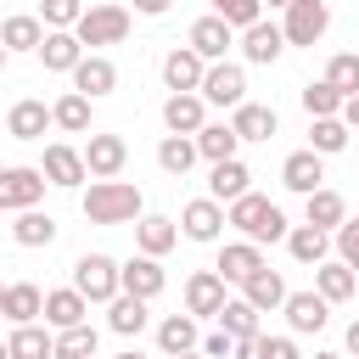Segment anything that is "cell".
<instances>
[{"label": "cell", "instance_id": "cell-42", "mask_svg": "<svg viewBox=\"0 0 359 359\" xmlns=\"http://www.w3.org/2000/svg\"><path fill=\"white\" fill-rule=\"evenodd\" d=\"M95 342H101V331L84 320V325H67V331H56V342H50V359H95Z\"/></svg>", "mask_w": 359, "mask_h": 359}, {"label": "cell", "instance_id": "cell-16", "mask_svg": "<svg viewBox=\"0 0 359 359\" xmlns=\"http://www.w3.org/2000/svg\"><path fill=\"white\" fill-rule=\"evenodd\" d=\"M180 297H185V314H191V320H219V309H224L230 292H224V280H219L213 269H191Z\"/></svg>", "mask_w": 359, "mask_h": 359}, {"label": "cell", "instance_id": "cell-13", "mask_svg": "<svg viewBox=\"0 0 359 359\" xmlns=\"http://www.w3.org/2000/svg\"><path fill=\"white\" fill-rule=\"evenodd\" d=\"M280 314H286V331H292V337H320V331L331 325V303H325L314 286H309V292H286Z\"/></svg>", "mask_w": 359, "mask_h": 359}, {"label": "cell", "instance_id": "cell-21", "mask_svg": "<svg viewBox=\"0 0 359 359\" xmlns=\"http://www.w3.org/2000/svg\"><path fill=\"white\" fill-rule=\"evenodd\" d=\"M202 73H208V62H202L191 45H174V50H163V90H168V95H180V90H196V84H202Z\"/></svg>", "mask_w": 359, "mask_h": 359}, {"label": "cell", "instance_id": "cell-28", "mask_svg": "<svg viewBox=\"0 0 359 359\" xmlns=\"http://www.w3.org/2000/svg\"><path fill=\"white\" fill-rule=\"evenodd\" d=\"M39 39H45V22H39L34 11H11V17L0 22V45H6V56H34Z\"/></svg>", "mask_w": 359, "mask_h": 359}, {"label": "cell", "instance_id": "cell-57", "mask_svg": "<svg viewBox=\"0 0 359 359\" xmlns=\"http://www.w3.org/2000/svg\"><path fill=\"white\" fill-rule=\"evenodd\" d=\"M0 320H6V280H0Z\"/></svg>", "mask_w": 359, "mask_h": 359}, {"label": "cell", "instance_id": "cell-19", "mask_svg": "<svg viewBox=\"0 0 359 359\" xmlns=\"http://www.w3.org/2000/svg\"><path fill=\"white\" fill-rule=\"evenodd\" d=\"M196 342H202V320H191L185 309H180V314H163V320H157V353H163V359L196 353Z\"/></svg>", "mask_w": 359, "mask_h": 359}, {"label": "cell", "instance_id": "cell-27", "mask_svg": "<svg viewBox=\"0 0 359 359\" xmlns=\"http://www.w3.org/2000/svg\"><path fill=\"white\" fill-rule=\"evenodd\" d=\"M39 320H45L50 331H67V325H84V320H90V303H84L73 286H50V292H45Z\"/></svg>", "mask_w": 359, "mask_h": 359}, {"label": "cell", "instance_id": "cell-5", "mask_svg": "<svg viewBox=\"0 0 359 359\" xmlns=\"http://www.w3.org/2000/svg\"><path fill=\"white\" fill-rule=\"evenodd\" d=\"M325 28H331V6L325 0H292L286 11H280V39H286V50L297 45V50H314L320 39H325Z\"/></svg>", "mask_w": 359, "mask_h": 359}, {"label": "cell", "instance_id": "cell-7", "mask_svg": "<svg viewBox=\"0 0 359 359\" xmlns=\"http://www.w3.org/2000/svg\"><path fill=\"white\" fill-rule=\"evenodd\" d=\"M196 95H202L208 107H224V112H236V107L247 101V67H241V62H208V73H202Z\"/></svg>", "mask_w": 359, "mask_h": 359}, {"label": "cell", "instance_id": "cell-33", "mask_svg": "<svg viewBox=\"0 0 359 359\" xmlns=\"http://www.w3.org/2000/svg\"><path fill=\"white\" fill-rule=\"evenodd\" d=\"M6 230H11V241H17V247H50L62 224H56L45 208H22V213H11V224H6Z\"/></svg>", "mask_w": 359, "mask_h": 359}, {"label": "cell", "instance_id": "cell-25", "mask_svg": "<svg viewBox=\"0 0 359 359\" xmlns=\"http://www.w3.org/2000/svg\"><path fill=\"white\" fill-rule=\"evenodd\" d=\"M224 123H230V129H236V140L247 146V140H269V135L280 129V112H275V107H264V101H241Z\"/></svg>", "mask_w": 359, "mask_h": 359}, {"label": "cell", "instance_id": "cell-11", "mask_svg": "<svg viewBox=\"0 0 359 359\" xmlns=\"http://www.w3.org/2000/svg\"><path fill=\"white\" fill-rule=\"evenodd\" d=\"M180 236L185 241H196V247H213V241H224V208L213 202V196H191L185 208H180Z\"/></svg>", "mask_w": 359, "mask_h": 359}, {"label": "cell", "instance_id": "cell-29", "mask_svg": "<svg viewBox=\"0 0 359 359\" xmlns=\"http://www.w3.org/2000/svg\"><path fill=\"white\" fill-rule=\"evenodd\" d=\"M342 219H348V196H342V191L320 185V191H309V196H303V224H314V230H325V236H331Z\"/></svg>", "mask_w": 359, "mask_h": 359}, {"label": "cell", "instance_id": "cell-22", "mask_svg": "<svg viewBox=\"0 0 359 359\" xmlns=\"http://www.w3.org/2000/svg\"><path fill=\"white\" fill-rule=\"evenodd\" d=\"M208 123V101L196 90H180V95H163V129L168 135H196Z\"/></svg>", "mask_w": 359, "mask_h": 359}, {"label": "cell", "instance_id": "cell-26", "mask_svg": "<svg viewBox=\"0 0 359 359\" xmlns=\"http://www.w3.org/2000/svg\"><path fill=\"white\" fill-rule=\"evenodd\" d=\"M280 185H286L292 196H309V191H320V185H325V157H314L309 146H303V151H292V157L280 163Z\"/></svg>", "mask_w": 359, "mask_h": 359}, {"label": "cell", "instance_id": "cell-36", "mask_svg": "<svg viewBox=\"0 0 359 359\" xmlns=\"http://www.w3.org/2000/svg\"><path fill=\"white\" fill-rule=\"evenodd\" d=\"M314 292H320L325 303H348V297L359 292V275H353L348 264L325 258V264H314Z\"/></svg>", "mask_w": 359, "mask_h": 359}, {"label": "cell", "instance_id": "cell-35", "mask_svg": "<svg viewBox=\"0 0 359 359\" xmlns=\"http://www.w3.org/2000/svg\"><path fill=\"white\" fill-rule=\"evenodd\" d=\"M196 163H202V157H196V140H191V135H163V140H157V168H163L168 180H185Z\"/></svg>", "mask_w": 359, "mask_h": 359}, {"label": "cell", "instance_id": "cell-46", "mask_svg": "<svg viewBox=\"0 0 359 359\" xmlns=\"http://www.w3.org/2000/svg\"><path fill=\"white\" fill-rule=\"evenodd\" d=\"M45 28H73L79 17H84V0H39V11H34Z\"/></svg>", "mask_w": 359, "mask_h": 359}, {"label": "cell", "instance_id": "cell-2", "mask_svg": "<svg viewBox=\"0 0 359 359\" xmlns=\"http://www.w3.org/2000/svg\"><path fill=\"white\" fill-rule=\"evenodd\" d=\"M224 224H230V230H236L241 241H252V247L286 241V230H292V219L280 213V202H269V196H258V191L236 196V202L224 208Z\"/></svg>", "mask_w": 359, "mask_h": 359}, {"label": "cell", "instance_id": "cell-55", "mask_svg": "<svg viewBox=\"0 0 359 359\" xmlns=\"http://www.w3.org/2000/svg\"><path fill=\"white\" fill-rule=\"evenodd\" d=\"M264 6H269V11H286V6H292V0H264Z\"/></svg>", "mask_w": 359, "mask_h": 359}, {"label": "cell", "instance_id": "cell-56", "mask_svg": "<svg viewBox=\"0 0 359 359\" xmlns=\"http://www.w3.org/2000/svg\"><path fill=\"white\" fill-rule=\"evenodd\" d=\"M118 359H146V353H140V348H123V353H118Z\"/></svg>", "mask_w": 359, "mask_h": 359}, {"label": "cell", "instance_id": "cell-45", "mask_svg": "<svg viewBox=\"0 0 359 359\" xmlns=\"http://www.w3.org/2000/svg\"><path fill=\"white\" fill-rule=\"evenodd\" d=\"M208 11H213L219 22H230V28L241 34V28H252V22L264 17V0H208Z\"/></svg>", "mask_w": 359, "mask_h": 359}, {"label": "cell", "instance_id": "cell-20", "mask_svg": "<svg viewBox=\"0 0 359 359\" xmlns=\"http://www.w3.org/2000/svg\"><path fill=\"white\" fill-rule=\"evenodd\" d=\"M34 56L45 62V73H73V67L84 62V45H79L73 28H45V39H39Z\"/></svg>", "mask_w": 359, "mask_h": 359}, {"label": "cell", "instance_id": "cell-10", "mask_svg": "<svg viewBox=\"0 0 359 359\" xmlns=\"http://www.w3.org/2000/svg\"><path fill=\"white\" fill-rule=\"evenodd\" d=\"M34 168H39L45 185H56V191H84V180H90V174H84V151L67 146V140H50Z\"/></svg>", "mask_w": 359, "mask_h": 359}, {"label": "cell", "instance_id": "cell-51", "mask_svg": "<svg viewBox=\"0 0 359 359\" xmlns=\"http://www.w3.org/2000/svg\"><path fill=\"white\" fill-rule=\"evenodd\" d=\"M337 118H342V123H348V135H359V95H348V101H342V112H337Z\"/></svg>", "mask_w": 359, "mask_h": 359}, {"label": "cell", "instance_id": "cell-44", "mask_svg": "<svg viewBox=\"0 0 359 359\" xmlns=\"http://www.w3.org/2000/svg\"><path fill=\"white\" fill-rule=\"evenodd\" d=\"M297 101H303L309 118H337V112H342V95H337L325 79H309V84L297 90Z\"/></svg>", "mask_w": 359, "mask_h": 359}, {"label": "cell", "instance_id": "cell-38", "mask_svg": "<svg viewBox=\"0 0 359 359\" xmlns=\"http://www.w3.org/2000/svg\"><path fill=\"white\" fill-rule=\"evenodd\" d=\"M39 309H45V292H39L34 280H11V286H6V320H11V325H34Z\"/></svg>", "mask_w": 359, "mask_h": 359}, {"label": "cell", "instance_id": "cell-37", "mask_svg": "<svg viewBox=\"0 0 359 359\" xmlns=\"http://www.w3.org/2000/svg\"><path fill=\"white\" fill-rule=\"evenodd\" d=\"M50 342H56V331H50L45 320H34V325H11L6 353H11V359H50Z\"/></svg>", "mask_w": 359, "mask_h": 359}, {"label": "cell", "instance_id": "cell-14", "mask_svg": "<svg viewBox=\"0 0 359 359\" xmlns=\"http://www.w3.org/2000/svg\"><path fill=\"white\" fill-rule=\"evenodd\" d=\"M269 258H264V247H252V241H219V258H213V275L224 280V286H241V280H252L258 269H264Z\"/></svg>", "mask_w": 359, "mask_h": 359}, {"label": "cell", "instance_id": "cell-24", "mask_svg": "<svg viewBox=\"0 0 359 359\" xmlns=\"http://www.w3.org/2000/svg\"><path fill=\"white\" fill-rule=\"evenodd\" d=\"M45 129H50V107L39 95L11 101V112H6V135L11 140H45Z\"/></svg>", "mask_w": 359, "mask_h": 359}, {"label": "cell", "instance_id": "cell-41", "mask_svg": "<svg viewBox=\"0 0 359 359\" xmlns=\"http://www.w3.org/2000/svg\"><path fill=\"white\" fill-rule=\"evenodd\" d=\"M348 123L342 118H309V151L314 157H337V151H348Z\"/></svg>", "mask_w": 359, "mask_h": 359}, {"label": "cell", "instance_id": "cell-60", "mask_svg": "<svg viewBox=\"0 0 359 359\" xmlns=\"http://www.w3.org/2000/svg\"><path fill=\"white\" fill-rule=\"evenodd\" d=\"M180 359H202V353H180Z\"/></svg>", "mask_w": 359, "mask_h": 359}, {"label": "cell", "instance_id": "cell-4", "mask_svg": "<svg viewBox=\"0 0 359 359\" xmlns=\"http://www.w3.org/2000/svg\"><path fill=\"white\" fill-rule=\"evenodd\" d=\"M84 303H112L118 297V258L112 252H84V258H73V280H67Z\"/></svg>", "mask_w": 359, "mask_h": 359}, {"label": "cell", "instance_id": "cell-52", "mask_svg": "<svg viewBox=\"0 0 359 359\" xmlns=\"http://www.w3.org/2000/svg\"><path fill=\"white\" fill-rule=\"evenodd\" d=\"M342 353H348V359H359V314H353V320H348V331H342Z\"/></svg>", "mask_w": 359, "mask_h": 359}, {"label": "cell", "instance_id": "cell-43", "mask_svg": "<svg viewBox=\"0 0 359 359\" xmlns=\"http://www.w3.org/2000/svg\"><path fill=\"white\" fill-rule=\"evenodd\" d=\"M325 84L348 101V95H359V50H337L331 62H325Z\"/></svg>", "mask_w": 359, "mask_h": 359}, {"label": "cell", "instance_id": "cell-30", "mask_svg": "<svg viewBox=\"0 0 359 359\" xmlns=\"http://www.w3.org/2000/svg\"><path fill=\"white\" fill-rule=\"evenodd\" d=\"M286 292H292V286H286V275H280V269H269V264H264L252 280H241V297H247L258 314H280Z\"/></svg>", "mask_w": 359, "mask_h": 359}, {"label": "cell", "instance_id": "cell-50", "mask_svg": "<svg viewBox=\"0 0 359 359\" xmlns=\"http://www.w3.org/2000/svg\"><path fill=\"white\" fill-rule=\"evenodd\" d=\"M230 359H264V331H258V337H241Z\"/></svg>", "mask_w": 359, "mask_h": 359}, {"label": "cell", "instance_id": "cell-49", "mask_svg": "<svg viewBox=\"0 0 359 359\" xmlns=\"http://www.w3.org/2000/svg\"><path fill=\"white\" fill-rule=\"evenodd\" d=\"M264 359H309V353L297 348V337H292V331H280V337H269V331H264Z\"/></svg>", "mask_w": 359, "mask_h": 359}, {"label": "cell", "instance_id": "cell-12", "mask_svg": "<svg viewBox=\"0 0 359 359\" xmlns=\"http://www.w3.org/2000/svg\"><path fill=\"white\" fill-rule=\"evenodd\" d=\"M163 286H168V269H163V258H146V252H135V258H123V264H118V292H129V297L151 303V297H163Z\"/></svg>", "mask_w": 359, "mask_h": 359}, {"label": "cell", "instance_id": "cell-9", "mask_svg": "<svg viewBox=\"0 0 359 359\" xmlns=\"http://www.w3.org/2000/svg\"><path fill=\"white\" fill-rule=\"evenodd\" d=\"M79 151H84V174L90 180H118L123 163H129V140L123 135H107V129H90Z\"/></svg>", "mask_w": 359, "mask_h": 359}, {"label": "cell", "instance_id": "cell-6", "mask_svg": "<svg viewBox=\"0 0 359 359\" xmlns=\"http://www.w3.org/2000/svg\"><path fill=\"white\" fill-rule=\"evenodd\" d=\"M45 174L34 163H6L0 168V213H22V208H39L45 202Z\"/></svg>", "mask_w": 359, "mask_h": 359}, {"label": "cell", "instance_id": "cell-17", "mask_svg": "<svg viewBox=\"0 0 359 359\" xmlns=\"http://www.w3.org/2000/svg\"><path fill=\"white\" fill-rule=\"evenodd\" d=\"M185 45H191L202 62H230V50H236V28H230V22H219V17L208 11V17H196V22H191Z\"/></svg>", "mask_w": 359, "mask_h": 359}, {"label": "cell", "instance_id": "cell-3", "mask_svg": "<svg viewBox=\"0 0 359 359\" xmlns=\"http://www.w3.org/2000/svg\"><path fill=\"white\" fill-rule=\"evenodd\" d=\"M129 28H135V11H129V6H118V0H95V6H84V17L73 22V34H79V45H84V50L123 45V39H129Z\"/></svg>", "mask_w": 359, "mask_h": 359}, {"label": "cell", "instance_id": "cell-47", "mask_svg": "<svg viewBox=\"0 0 359 359\" xmlns=\"http://www.w3.org/2000/svg\"><path fill=\"white\" fill-rule=\"evenodd\" d=\"M331 247H337V264H348V269L359 275V219H342V224L331 230Z\"/></svg>", "mask_w": 359, "mask_h": 359}, {"label": "cell", "instance_id": "cell-8", "mask_svg": "<svg viewBox=\"0 0 359 359\" xmlns=\"http://www.w3.org/2000/svg\"><path fill=\"white\" fill-rule=\"evenodd\" d=\"M236 50H241V67H275L286 56V39H280V22L275 17H258L252 28L236 34Z\"/></svg>", "mask_w": 359, "mask_h": 359}, {"label": "cell", "instance_id": "cell-58", "mask_svg": "<svg viewBox=\"0 0 359 359\" xmlns=\"http://www.w3.org/2000/svg\"><path fill=\"white\" fill-rule=\"evenodd\" d=\"M6 62H11V56H6V45H0V73H6Z\"/></svg>", "mask_w": 359, "mask_h": 359}, {"label": "cell", "instance_id": "cell-15", "mask_svg": "<svg viewBox=\"0 0 359 359\" xmlns=\"http://www.w3.org/2000/svg\"><path fill=\"white\" fill-rule=\"evenodd\" d=\"M67 79H73V90H79L84 101H101V95L118 90V62H112L107 50H84V62H79Z\"/></svg>", "mask_w": 359, "mask_h": 359}, {"label": "cell", "instance_id": "cell-53", "mask_svg": "<svg viewBox=\"0 0 359 359\" xmlns=\"http://www.w3.org/2000/svg\"><path fill=\"white\" fill-rule=\"evenodd\" d=\"M168 6H174V0H135V11H140V17H163Z\"/></svg>", "mask_w": 359, "mask_h": 359}, {"label": "cell", "instance_id": "cell-23", "mask_svg": "<svg viewBox=\"0 0 359 359\" xmlns=\"http://www.w3.org/2000/svg\"><path fill=\"white\" fill-rule=\"evenodd\" d=\"M174 247H180V224H174L168 213H140V219H135V252L163 258V252H174Z\"/></svg>", "mask_w": 359, "mask_h": 359}, {"label": "cell", "instance_id": "cell-1", "mask_svg": "<svg viewBox=\"0 0 359 359\" xmlns=\"http://www.w3.org/2000/svg\"><path fill=\"white\" fill-rule=\"evenodd\" d=\"M79 208H84L90 224H135L146 213V196H140L135 180H90L79 191Z\"/></svg>", "mask_w": 359, "mask_h": 359}, {"label": "cell", "instance_id": "cell-34", "mask_svg": "<svg viewBox=\"0 0 359 359\" xmlns=\"http://www.w3.org/2000/svg\"><path fill=\"white\" fill-rule=\"evenodd\" d=\"M286 252H292V264L314 269V264H325V258H331V236H325V230H314V224H292V230H286Z\"/></svg>", "mask_w": 359, "mask_h": 359}, {"label": "cell", "instance_id": "cell-59", "mask_svg": "<svg viewBox=\"0 0 359 359\" xmlns=\"http://www.w3.org/2000/svg\"><path fill=\"white\" fill-rule=\"evenodd\" d=\"M0 359H11V353H6V342H0Z\"/></svg>", "mask_w": 359, "mask_h": 359}, {"label": "cell", "instance_id": "cell-18", "mask_svg": "<svg viewBox=\"0 0 359 359\" xmlns=\"http://www.w3.org/2000/svg\"><path fill=\"white\" fill-rule=\"evenodd\" d=\"M252 191V168L241 163V157H224V163H208V196L219 202V208H230L236 196H247Z\"/></svg>", "mask_w": 359, "mask_h": 359}, {"label": "cell", "instance_id": "cell-48", "mask_svg": "<svg viewBox=\"0 0 359 359\" xmlns=\"http://www.w3.org/2000/svg\"><path fill=\"white\" fill-rule=\"evenodd\" d=\"M196 353H202V359H230V353H236V337L213 325V331H208V337L196 342Z\"/></svg>", "mask_w": 359, "mask_h": 359}, {"label": "cell", "instance_id": "cell-39", "mask_svg": "<svg viewBox=\"0 0 359 359\" xmlns=\"http://www.w3.org/2000/svg\"><path fill=\"white\" fill-rule=\"evenodd\" d=\"M146 303L140 297H129V292H118L112 303H107V331H118V337H140L146 331Z\"/></svg>", "mask_w": 359, "mask_h": 359}, {"label": "cell", "instance_id": "cell-40", "mask_svg": "<svg viewBox=\"0 0 359 359\" xmlns=\"http://www.w3.org/2000/svg\"><path fill=\"white\" fill-rule=\"evenodd\" d=\"M213 325H219V331H230V337L241 342V337H258V331H264V314H258L247 297H224V309H219V320H213Z\"/></svg>", "mask_w": 359, "mask_h": 359}, {"label": "cell", "instance_id": "cell-32", "mask_svg": "<svg viewBox=\"0 0 359 359\" xmlns=\"http://www.w3.org/2000/svg\"><path fill=\"white\" fill-rule=\"evenodd\" d=\"M191 140H196V157H202V163H224V157H241V140H236V129H230L224 118H208V123H202Z\"/></svg>", "mask_w": 359, "mask_h": 359}, {"label": "cell", "instance_id": "cell-54", "mask_svg": "<svg viewBox=\"0 0 359 359\" xmlns=\"http://www.w3.org/2000/svg\"><path fill=\"white\" fill-rule=\"evenodd\" d=\"M314 359H348L342 348H314Z\"/></svg>", "mask_w": 359, "mask_h": 359}, {"label": "cell", "instance_id": "cell-31", "mask_svg": "<svg viewBox=\"0 0 359 359\" xmlns=\"http://www.w3.org/2000/svg\"><path fill=\"white\" fill-rule=\"evenodd\" d=\"M95 101H84L79 90H67V95H56L50 101V129H62V135H90L95 123Z\"/></svg>", "mask_w": 359, "mask_h": 359}]
</instances>
